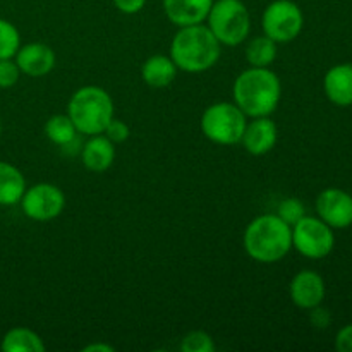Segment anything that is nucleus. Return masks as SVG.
<instances>
[{"mask_svg": "<svg viewBox=\"0 0 352 352\" xmlns=\"http://www.w3.org/2000/svg\"><path fill=\"white\" fill-rule=\"evenodd\" d=\"M45 136H47L52 143L62 148L65 146V144L72 143L74 140H78L79 133L67 113H57V116H52L50 119L45 122Z\"/></svg>", "mask_w": 352, "mask_h": 352, "instance_id": "21", "label": "nucleus"}, {"mask_svg": "<svg viewBox=\"0 0 352 352\" xmlns=\"http://www.w3.org/2000/svg\"><path fill=\"white\" fill-rule=\"evenodd\" d=\"M244 251L258 263H277L292 250V229L275 213H265L248 223L243 237Z\"/></svg>", "mask_w": 352, "mask_h": 352, "instance_id": "3", "label": "nucleus"}, {"mask_svg": "<svg viewBox=\"0 0 352 352\" xmlns=\"http://www.w3.org/2000/svg\"><path fill=\"white\" fill-rule=\"evenodd\" d=\"M26 188L23 172L16 165L0 160V206L19 205Z\"/></svg>", "mask_w": 352, "mask_h": 352, "instance_id": "18", "label": "nucleus"}, {"mask_svg": "<svg viewBox=\"0 0 352 352\" xmlns=\"http://www.w3.org/2000/svg\"><path fill=\"white\" fill-rule=\"evenodd\" d=\"M112 2L119 12L127 14V16L141 12L146 6V0H112Z\"/></svg>", "mask_w": 352, "mask_h": 352, "instance_id": "27", "label": "nucleus"}, {"mask_svg": "<svg viewBox=\"0 0 352 352\" xmlns=\"http://www.w3.org/2000/svg\"><path fill=\"white\" fill-rule=\"evenodd\" d=\"M325 95L333 105L349 107L352 105V65L339 64L333 65L323 79Z\"/></svg>", "mask_w": 352, "mask_h": 352, "instance_id": "16", "label": "nucleus"}, {"mask_svg": "<svg viewBox=\"0 0 352 352\" xmlns=\"http://www.w3.org/2000/svg\"><path fill=\"white\" fill-rule=\"evenodd\" d=\"M21 78V69L14 58H0V88H12Z\"/></svg>", "mask_w": 352, "mask_h": 352, "instance_id": "25", "label": "nucleus"}, {"mask_svg": "<svg viewBox=\"0 0 352 352\" xmlns=\"http://www.w3.org/2000/svg\"><path fill=\"white\" fill-rule=\"evenodd\" d=\"M291 229L292 248L309 260L327 258L336 246L332 227L327 226L320 217L305 215Z\"/></svg>", "mask_w": 352, "mask_h": 352, "instance_id": "7", "label": "nucleus"}, {"mask_svg": "<svg viewBox=\"0 0 352 352\" xmlns=\"http://www.w3.org/2000/svg\"><path fill=\"white\" fill-rule=\"evenodd\" d=\"M232 95L248 119L268 117L280 103V78L270 67H248L234 81Z\"/></svg>", "mask_w": 352, "mask_h": 352, "instance_id": "1", "label": "nucleus"}, {"mask_svg": "<svg viewBox=\"0 0 352 352\" xmlns=\"http://www.w3.org/2000/svg\"><path fill=\"white\" fill-rule=\"evenodd\" d=\"M81 162L86 170L93 174H102L109 170L116 160V143L109 140L105 134H95L89 136L81 146Z\"/></svg>", "mask_w": 352, "mask_h": 352, "instance_id": "15", "label": "nucleus"}, {"mask_svg": "<svg viewBox=\"0 0 352 352\" xmlns=\"http://www.w3.org/2000/svg\"><path fill=\"white\" fill-rule=\"evenodd\" d=\"M206 26L226 47L244 43L251 33V16L241 0H213L206 16Z\"/></svg>", "mask_w": 352, "mask_h": 352, "instance_id": "5", "label": "nucleus"}, {"mask_svg": "<svg viewBox=\"0 0 352 352\" xmlns=\"http://www.w3.org/2000/svg\"><path fill=\"white\" fill-rule=\"evenodd\" d=\"M277 45L278 43H275L267 34L251 38L244 48V55H246L250 67H270L277 58Z\"/></svg>", "mask_w": 352, "mask_h": 352, "instance_id": "20", "label": "nucleus"}, {"mask_svg": "<svg viewBox=\"0 0 352 352\" xmlns=\"http://www.w3.org/2000/svg\"><path fill=\"white\" fill-rule=\"evenodd\" d=\"M170 58L179 71L199 74L219 62L222 45L205 24L179 28L170 41Z\"/></svg>", "mask_w": 352, "mask_h": 352, "instance_id": "2", "label": "nucleus"}, {"mask_svg": "<svg viewBox=\"0 0 352 352\" xmlns=\"http://www.w3.org/2000/svg\"><path fill=\"white\" fill-rule=\"evenodd\" d=\"M21 47V34L10 21L0 17V58H14Z\"/></svg>", "mask_w": 352, "mask_h": 352, "instance_id": "22", "label": "nucleus"}, {"mask_svg": "<svg viewBox=\"0 0 352 352\" xmlns=\"http://www.w3.org/2000/svg\"><path fill=\"white\" fill-rule=\"evenodd\" d=\"M177 65L170 55H151L141 65V78L151 88H167L177 78Z\"/></svg>", "mask_w": 352, "mask_h": 352, "instance_id": "17", "label": "nucleus"}, {"mask_svg": "<svg viewBox=\"0 0 352 352\" xmlns=\"http://www.w3.org/2000/svg\"><path fill=\"white\" fill-rule=\"evenodd\" d=\"M277 215L280 217L284 222H287L289 226L292 227L296 222H298V220H301L302 217L306 215V208H305V205H302L301 199L287 198V199H284L280 205H278Z\"/></svg>", "mask_w": 352, "mask_h": 352, "instance_id": "24", "label": "nucleus"}, {"mask_svg": "<svg viewBox=\"0 0 352 352\" xmlns=\"http://www.w3.org/2000/svg\"><path fill=\"white\" fill-rule=\"evenodd\" d=\"M17 67L21 69V74L28 78H43L50 74L55 67V52L48 45L33 41V43L21 45L17 54L14 55Z\"/></svg>", "mask_w": 352, "mask_h": 352, "instance_id": "11", "label": "nucleus"}, {"mask_svg": "<svg viewBox=\"0 0 352 352\" xmlns=\"http://www.w3.org/2000/svg\"><path fill=\"white\" fill-rule=\"evenodd\" d=\"M103 134H105L112 143H124V141H127V138L131 136V129L124 120H119L113 117V119L109 122V126H107L105 133Z\"/></svg>", "mask_w": 352, "mask_h": 352, "instance_id": "26", "label": "nucleus"}, {"mask_svg": "<svg viewBox=\"0 0 352 352\" xmlns=\"http://www.w3.org/2000/svg\"><path fill=\"white\" fill-rule=\"evenodd\" d=\"M182 352H213L215 351V342L212 336L203 330H192L186 333L181 340Z\"/></svg>", "mask_w": 352, "mask_h": 352, "instance_id": "23", "label": "nucleus"}, {"mask_svg": "<svg viewBox=\"0 0 352 352\" xmlns=\"http://www.w3.org/2000/svg\"><path fill=\"white\" fill-rule=\"evenodd\" d=\"M336 349L339 352H352V325L339 330L336 337Z\"/></svg>", "mask_w": 352, "mask_h": 352, "instance_id": "28", "label": "nucleus"}, {"mask_svg": "<svg viewBox=\"0 0 352 352\" xmlns=\"http://www.w3.org/2000/svg\"><path fill=\"white\" fill-rule=\"evenodd\" d=\"M248 117L236 103L219 102L210 105L201 116V131L206 140L220 146L241 143Z\"/></svg>", "mask_w": 352, "mask_h": 352, "instance_id": "6", "label": "nucleus"}, {"mask_svg": "<svg viewBox=\"0 0 352 352\" xmlns=\"http://www.w3.org/2000/svg\"><path fill=\"white\" fill-rule=\"evenodd\" d=\"M278 140V129L277 124L268 117H254V119L248 120L246 129H244L243 138H241V144L244 150L254 157H261L272 151L277 144Z\"/></svg>", "mask_w": 352, "mask_h": 352, "instance_id": "13", "label": "nucleus"}, {"mask_svg": "<svg viewBox=\"0 0 352 352\" xmlns=\"http://www.w3.org/2000/svg\"><path fill=\"white\" fill-rule=\"evenodd\" d=\"M0 134H2V124H0Z\"/></svg>", "mask_w": 352, "mask_h": 352, "instance_id": "31", "label": "nucleus"}, {"mask_svg": "<svg viewBox=\"0 0 352 352\" xmlns=\"http://www.w3.org/2000/svg\"><path fill=\"white\" fill-rule=\"evenodd\" d=\"M112 96L105 88L95 85L76 89L67 105V116L74 122L79 134L95 136L105 133L107 126L113 119Z\"/></svg>", "mask_w": 352, "mask_h": 352, "instance_id": "4", "label": "nucleus"}, {"mask_svg": "<svg viewBox=\"0 0 352 352\" xmlns=\"http://www.w3.org/2000/svg\"><path fill=\"white\" fill-rule=\"evenodd\" d=\"M316 213L332 229L352 226V196L339 188H329L316 198Z\"/></svg>", "mask_w": 352, "mask_h": 352, "instance_id": "10", "label": "nucleus"}, {"mask_svg": "<svg viewBox=\"0 0 352 352\" xmlns=\"http://www.w3.org/2000/svg\"><path fill=\"white\" fill-rule=\"evenodd\" d=\"M116 347H112L107 342H93L88 344L86 347H82V352H113Z\"/></svg>", "mask_w": 352, "mask_h": 352, "instance_id": "30", "label": "nucleus"}, {"mask_svg": "<svg viewBox=\"0 0 352 352\" xmlns=\"http://www.w3.org/2000/svg\"><path fill=\"white\" fill-rule=\"evenodd\" d=\"M311 311V323L315 327H318V329H325V327H329L330 323V315L327 309L320 308V306H316V308L309 309Z\"/></svg>", "mask_w": 352, "mask_h": 352, "instance_id": "29", "label": "nucleus"}, {"mask_svg": "<svg viewBox=\"0 0 352 352\" xmlns=\"http://www.w3.org/2000/svg\"><path fill=\"white\" fill-rule=\"evenodd\" d=\"M212 3L213 0H162L165 16L177 28L205 23Z\"/></svg>", "mask_w": 352, "mask_h": 352, "instance_id": "14", "label": "nucleus"}, {"mask_svg": "<svg viewBox=\"0 0 352 352\" xmlns=\"http://www.w3.org/2000/svg\"><path fill=\"white\" fill-rule=\"evenodd\" d=\"M0 351L3 352H45L43 339L26 327H16L10 329L9 332L3 336L2 342H0Z\"/></svg>", "mask_w": 352, "mask_h": 352, "instance_id": "19", "label": "nucleus"}, {"mask_svg": "<svg viewBox=\"0 0 352 352\" xmlns=\"http://www.w3.org/2000/svg\"><path fill=\"white\" fill-rule=\"evenodd\" d=\"M21 210L34 222H50L62 215L65 208V195L58 186L38 182L26 188L19 201Z\"/></svg>", "mask_w": 352, "mask_h": 352, "instance_id": "9", "label": "nucleus"}, {"mask_svg": "<svg viewBox=\"0 0 352 352\" xmlns=\"http://www.w3.org/2000/svg\"><path fill=\"white\" fill-rule=\"evenodd\" d=\"M305 26V16L292 0H274L268 3L261 16L263 34L275 43H289L301 34Z\"/></svg>", "mask_w": 352, "mask_h": 352, "instance_id": "8", "label": "nucleus"}, {"mask_svg": "<svg viewBox=\"0 0 352 352\" xmlns=\"http://www.w3.org/2000/svg\"><path fill=\"white\" fill-rule=\"evenodd\" d=\"M325 280L313 270H301L292 277L289 294L292 302L301 309H313L325 299Z\"/></svg>", "mask_w": 352, "mask_h": 352, "instance_id": "12", "label": "nucleus"}]
</instances>
